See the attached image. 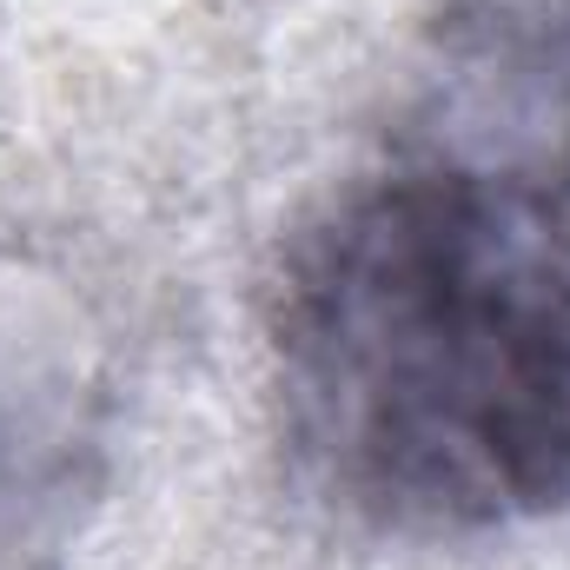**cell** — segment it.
Returning <instances> with one entry per match:
<instances>
[{"label": "cell", "mask_w": 570, "mask_h": 570, "mask_svg": "<svg viewBox=\"0 0 570 570\" xmlns=\"http://www.w3.org/2000/svg\"><path fill=\"white\" fill-rule=\"evenodd\" d=\"M279 385L325 484L405 531L570 504V233L444 159L345 193L279 279Z\"/></svg>", "instance_id": "obj_1"}, {"label": "cell", "mask_w": 570, "mask_h": 570, "mask_svg": "<svg viewBox=\"0 0 570 570\" xmlns=\"http://www.w3.org/2000/svg\"><path fill=\"white\" fill-rule=\"evenodd\" d=\"M114 338L53 259L0 246V570H53L114 444Z\"/></svg>", "instance_id": "obj_2"}, {"label": "cell", "mask_w": 570, "mask_h": 570, "mask_svg": "<svg viewBox=\"0 0 570 570\" xmlns=\"http://www.w3.org/2000/svg\"><path fill=\"white\" fill-rule=\"evenodd\" d=\"M478 67L498 73V127L518 140L504 166L484 173L531 193L551 213V226L570 233V0L498 7V40Z\"/></svg>", "instance_id": "obj_3"}]
</instances>
